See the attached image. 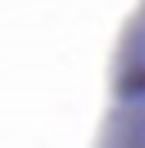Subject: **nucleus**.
I'll list each match as a JSON object with an SVG mask.
<instances>
[{
	"label": "nucleus",
	"mask_w": 145,
	"mask_h": 148,
	"mask_svg": "<svg viewBox=\"0 0 145 148\" xmlns=\"http://www.w3.org/2000/svg\"><path fill=\"white\" fill-rule=\"evenodd\" d=\"M92 148H145V0L135 3L119 30L106 112Z\"/></svg>",
	"instance_id": "obj_1"
}]
</instances>
